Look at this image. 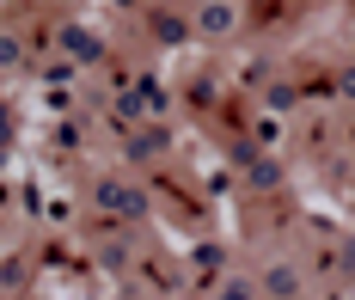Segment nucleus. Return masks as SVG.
I'll return each mask as SVG.
<instances>
[{
    "label": "nucleus",
    "mask_w": 355,
    "mask_h": 300,
    "mask_svg": "<svg viewBox=\"0 0 355 300\" xmlns=\"http://www.w3.org/2000/svg\"><path fill=\"white\" fill-rule=\"evenodd\" d=\"M263 288H270L276 300H294V294H300V282H294V270H270V282H263Z\"/></svg>",
    "instance_id": "1"
},
{
    "label": "nucleus",
    "mask_w": 355,
    "mask_h": 300,
    "mask_svg": "<svg viewBox=\"0 0 355 300\" xmlns=\"http://www.w3.org/2000/svg\"><path fill=\"white\" fill-rule=\"evenodd\" d=\"M220 300H251V288H245V282H233V288H227Z\"/></svg>",
    "instance_id": "2"
}]
</instances>
